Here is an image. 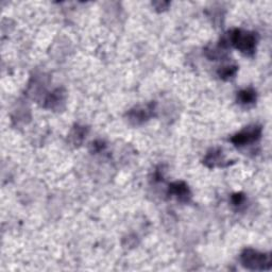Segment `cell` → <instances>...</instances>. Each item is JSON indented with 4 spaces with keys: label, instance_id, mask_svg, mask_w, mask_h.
Wrapping results in <instances>:
<instances>
[{
    "label": "cell",
    "instance_id": "cell-1",
    "mask_svg": "<svg viewBox=\"0 0 272 272\" xmlns=\"http://www.w3.org/2000/svg\"><path fill=\"white\" fill-rule=\"evenodd\" d=\"M230 46L235 47L242 53L252 57L257 50L259 42L258 33L242 29H233L225 35Z\"/></svg>",
    "mask_w": 272,
    "mask_h": 272
},
{
    "label": "cell",
    "instance_id": "cell-2",
    "mask_svg": "<svg viewBox=\"0 0 272 272\" xmlns=\"http://www.w3.org/2000/svg\"><path fill=\"white\" fill-rule=\"evenodd\" d=\"M243 266L250 270H268L271 267V255L253 249H246L241 254Z\"/></svg>",
    "mask_w": 272,
    "mask_h": 272
},
{
    "label": "cell",
    "instance_id": "cell-3",
    "mask_svg": "<svg viewBox=\"0 0 272 272\" xmlns=\"http://www.w3.org/2000/svg\"><path fill=\"white\" fill-rule=\"evenodd\" d=\"M263 129L259 125H252L245 128L241 132L236 133L234 136H232L231 142L237 148L245 147L251 145L253 142H257L262 136Z\"/></svg>",
    "mask_w": 272,
    "mask_h": 272
},
{
    "label": "cell",
    "instance_id": "cell-4",
    "mask_svg": "<svg viewBox=\"0 0 272 272\" xmlns=\"http://www.w3.org/2000/svg\"><path fill=\"white\" fill-rule=\"evenodd\" d=\"M154 113H155V103L152 102L146 106L135 107L134 109L128 112L127 117H128V121H129L132 125L138 126L149 121L152 116H154Z\"/></svg>",
    "mask_w": 272,
    "mask_h": 272
},
{
    "label": "cell",
    "instance_id": "cell-5",
    "mask_svg": "<svg viewBox=\"0 0 272 272\" xmlns=\"http://www.w3.org/2000/svg\"><path fill=\"white\" fill-rule=\"evenodd\" d=\"M168 194L171 197H174L178 201L182 203H187L191 198L190 189L185 182L177 181L171 183L168 187Z\"/></svg>",
    "mask_w": 272,
    "mask_h": 272
},
{
    "label": "cell",
    "instance_id": "cell-6",
    "mask_svg": "<svg viewBox=\"0 0 272 272\" xmlns=\"http://www.w3.org/2000/svg\"><path fill=\"white\" fill-rule=\"evenodd\" d=\"M203 164L209 168H215V167L229 166L230 162L226 159L225 154H223L221 149L213 148L206 153L203 159Z\"/></svg>",
    "mask_w": 272,
    "mask_h": 272
},
{
    "label": "cell",
    "instance_id": "cell-7",
    "mask_svg": "<svg viewBox=\"0 0 272 272\" xmlns=\"http://www.w3.org/2000/svg\"><path fill=\"white\" fill-rule=\"evenodd\" d=\"M258 99V94L255 92V90L251 89H245L239 91L237 93V102L239 105L243 107H252L253 105H255V102H257Z\"/></svg>",
    "mask_w": 272,
    "mask_h": 272
},
{
    "label": "cell",
    "instance_id": "cell-8",
    "mask_svg": "<svg viewBox=\"0 0 272 272\" xmlns=\"http://www.w3.org/2000/svg\"><path fill=\"white\" fill-rule=\"evenodd\" d=\"M87 132H89V128H86L84 126L76 125L73 128V130L70 131V134L68 136L69 141L73 143L74 146H80L85 139Z\"/></svg>",
    "mask_w": 272,
    "mask_h": 272
},
{
    "label": "cell",
    "instance_id": "cell-9",
    "mask_svg": "<svg viewBox=\"0 0 272 272\" xmlns=\"http://www.w3.org/2000/svg\"><path fill=\"white\" fill-rule=\"evenodd\" d=\"M63 101H64V93L60 89H58L47 96L45 99V108H48V109L59 108Z\"/></svg>",
    "mask_w": 272,
    "mask_h": 272
},
{
    "label": "cell",
    "instance_id": "cell-10",
    "mask_svg": "<svg viewBox=\"0 0 272 272\" xmlns=\"http://www.w3.org/2000/svg\"><path fill=\"white\" fill-rule=\"evenodd\" d=\"M237 71H238L237 65H226L218 69V76L220 79L228 81V80H231L232 78L235 77Z\"/></svg>",
    "mask_w": 272,
    "mask_h": 272
},
{
    "label": "cell",
    "instance_id": "cell-11",
    "mask_svg": "<svg viewBox=\"0 0 272 272\" xmlns=\"http://www.w3.org/2000/svg\"><path fill=\"white\" fill-rule=\"evenodd\" d=\"M231 202H232V204H233L234 206L241 207L246 202V197L242 193L234 194L233 196H232V198H231Z\"/></svg>",
    "mask_w": 272,
    "mask_h": 272
},
{
    "label": "cell",
    "instance_id": "cell-12",
    "mask_svg": "<svg viewBox=\"0 0 272 272\" xmlns=\"http://www.w3.org/2000/svg\"><path fill=\"white\" fill-rule=\"evenodd\" d=\"M105 148H106L105 141H102L100 139L95 140L94 142H92V145H91V150H92V152H95V153H96V152L102 151Z\"/></svg>",
    "mask_w": 272,
    "mask_h": 272
},
{
    "label": "cell",
    "instance_id": "cell-13",
    "mask_svg": "<svg viewBox=\"0 0 272 272\" xmlns=\"http://www.w3.org/2000/svg\"><path fill=\"white\" fill-rule=\"evenodd\" d=\"M152 4L155 6V9L157 11H164L167 9V6L169 5V2H153Z\"/></svg>",
    "mask_w": 272,
    "mask_h": 272
}]
</instances>
